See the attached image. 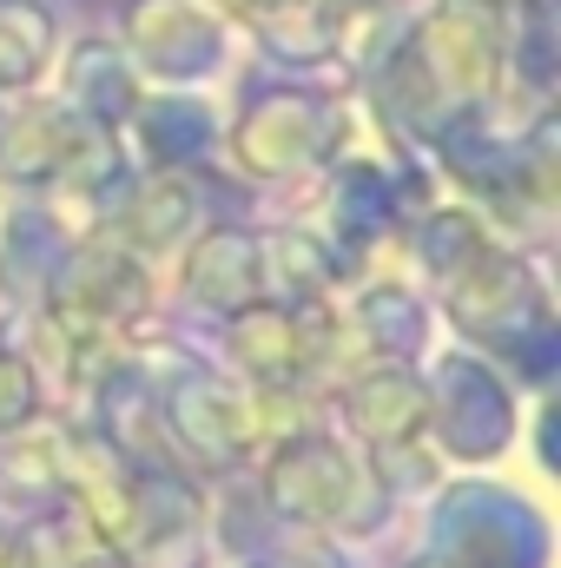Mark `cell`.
<instances>
[]
</instances>
